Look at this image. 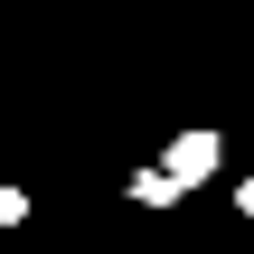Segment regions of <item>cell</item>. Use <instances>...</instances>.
Wrapping results in <instances>:
<instances>
[{"instance_id":"1","label":"cell","mask_w":254,"mask_h":254,"mask_svg":"<svg viewBox=\"0 0 254 254\" xmlns=\"http://www.w3.org/2000/svg\"><path fill=\"white\" fill-rule=\"evenodd\" d=\"M217 160H226V141H217V132H179L160 170H170V179H179V198H189L198 179H217Z\"/></svg>"},{"instance_id":"2","label":"cell","mask_w":254,"mask_h":254,"mask_svg":"<svg viewBox=\"0 0 254 254\" xmlns=\"http://www.w3.org/2000/svg\"><path fill=\"white\" fill-rule=\"evenodd\" d=\"M170 198H179L170 170H141V179H132V207H170Z\"/></svg>"},{"instance_id":"3","label":"cell","mask_w":254,"mask_h":254,"mask_svg":"<svg viewBox=\"0 0 254 254\" xmlns=\"http://www.w3.org/2000/svg\"><path fill=\"white\" fill-rule=\"evenodd\" d=\"M236 207H245V217H254V170H245V179H236Z\"/></svg>"}]
</instances>
